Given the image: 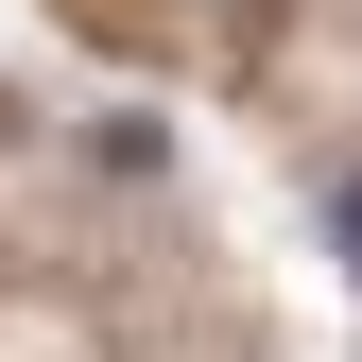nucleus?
Here are the masks:
<instances>
[{"label": "nucleus", "instance_id": "nucleus-1", "mask_svg": "<svg viewBox=\"0 0 362 362\" xmlns=\"http://www.w3.org/2000/svg\"><path fill=\"white\" fill-rule=\"evenodd\" d=\"M328 259H345V276H362V173H345V190H328Z\"/></svg>", "mask_w": 362, "mask_h": 362}, {"label": "nucleus", "instance_id": "nucleus-2", "mask_svg": "<svg viewBox=\"0 0 362 362\" xmlns=\"http://www.w3.org/2000/svg\"><path fill=\"white\" fill-rule=\"evenodd\" d=\"M242 18H259V0H242Z\"/></svg>", "mask_w": 362, "mask_h": 362}]
</instances>
